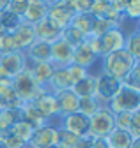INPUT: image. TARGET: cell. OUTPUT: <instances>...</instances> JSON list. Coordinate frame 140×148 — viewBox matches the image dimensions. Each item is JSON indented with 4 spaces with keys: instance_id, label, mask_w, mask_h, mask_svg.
<instances>
[{
    "instance_id": "28",
    "label": "cell",
    "mask_w": 140,
    "mask_h": 148,
    "mask_svg": "<svg viewBox=\"0 0 140 148\" xmlns=\"http://www.w3.org/2000/svg\"><path fill=\"white\" fill-rule=\"evenodd\" d=\"M62 39L69 44V46H73V48H76V46H80V44H83L85 42V34L83 32H80L78 28H75L73 25H69V27H66L64 30H62Z\"/></svg>"
},
{
    "instance_id": "23",
    "label": "cell",
    "mask_w": 140,
    "mask_h": 148,
    "mask_svg": "<svg viewBox=\"0 0 140 148\" xmlns=\"http://www.w3.org/2000/svg\"><path fill=\"white\" fill-rule=\"evenodd\" d=\"M108 146L110 148H130L133 145V138L128 131H121V129H114V131L107 136Z\"/></svg>"
},
{
    "instance_id": "10",
    "label": "cell",
    "mask_w": 140,
    "mask_h": 148,
    "mask_svg": "<svg viewBox=\"0 0 140 148\" xmlns=\"http://www.w3.org/2000/svg\"><path fill=\"white\" fill-rule=\"evenodd\" d=\"M62 122H60V127L64 129V131L71 132L78 138L89 134V116L82 115L80 111H76V113H71V115H66V116H59Z\"/></svg>"
},
{
    "instance_id": "48",
    "label": "cell",
    "mask_w": 140,
    "mask_h": 148,
    "mask_svg": "<svg viewBox=\"0 0 140 148\" xmlns=\"http://www.w3.org/2000/svg\"><path fill=\"white\" fill-rule=\"evenodd\" d=\"M51 148H57V146H51Z\"/></svg>"
},
{
    "instance_id": "2",
    "label": "cell",
    "mask_w": 140,
    "mask_h": 148,
    "mask_svg": "<svg viewBox=\"0 0 140 148\" xmlns=\"http://www.w3.org/2000/svg\"><path fill=\"white\" fill-rule=\"evenodd\" d=\"M114 115L117 113H133V111L140 109V92L133 90L130 86H124L121 83L117 94L105 104Z\"/></svg>"
},
{
    "instance_id": "21",
    "label": "cell",
    "mask_w": 140,
    "mask_h": 148,
    "mask_svg": "<svg viewBox=\"0 0 140 148\" xmlns=\"http://www.w3.org/2000/svg\"><path fill=\"white\" fill-rule=\"evenodd\" d=\"M53 95L59 104L60 116H66V115H71V113L78 111V97L73 94V90H64V92H59V94H53Z\"/></svg>"
},
{
    "instance_id": "47",
    "label": "cell",
    "mask_w": 140,
    "mask_h": 148,
    "mask_svg": "<svg viewBox=\"0 0 140 148\" xmlns=\"http://www.w3.org/2000/svg\"><path fill=\"white\" fill-rule=\"evenodd\" d=\"M0 148H6V146H4V145H2V143H0Z\"/></svg>"
},
{
    "instance_id": "33",
    "label": "cell",
    "mask_w": 140,
    "mask_h": 148,
    "mask_svg": "<svg viewBox=\"0 0 140 148\" xmlns=\"http://www.w3.org/2000/svg\"><path fill=\"white\" fill-rule=\"evenodd\" d=\"M18 48H16V42L12 39V34L6 32L0 35V57L2 55H9V53H16Z\"/></svg>"
},
{
    "instance_id": "38",
    "label": "cell",
    "mask_w": 140,
    "mask_h": 148,
    "mask_svg": "<svg viewBox=\"0 0 140 148\" xmlns=\"http://www.w3.org/2000/svg\"><path fill=\"white\" fill-rule=\"evenodd\" d=\"M133 113H135V111H133ZM133 113H117L115 115V129L128 131L130 123H131V118H133Z\"/></svg>"
},
{
    "instance_id": "34",
    "label": "cell",
    "mask_w": 140,
    "mask_h": 148,
    "mask_svg": "<svg viewBox=\"0 0 140 148\" xmlns=\"http://www.w3.org/2000/svg\"><path fill=\"white\" fill-rule=\"evenodd\" d=\"M114 27H117V25H115V23H112V21H108V20H98V18H94L91 35H94V37H101L103 34H107V32H108V30H112Z\"/></svg>"
},
{
    "instance_id": "36",
    "label": "cell",
    "mask_w": 140,
    "mask_h": 148,
    "mask_svg": "<svg viewBox=\"0 0 140 148\" xmlns=\"http://www.w3.org/2000/svg\"><path fill=\"white\" fill-rule=\"evenodd\" d=\"M66 69H67V74H69V79H71V85L78 83L80 79H83L87 74H89V71H87V69H83V67H80L76 64H69Z\"/></svg>"
},
{
    "instance_id": "19",
    "label": "cell",
    "mask_w": 140,
    "mask_h": 148,
    "mask_svg": "<svg viewBox=\"0 0 140 148\" xmlns=\"http://www.w3.org/2000/svg\"><path fill=\"white\" fill-rule=\"evenodd\" d=\"M71 86L73 85H71V79H69L67 69L66 67H55L46 90L50 94H59V92H64V90H71Z\"/></svg>"
},
{
    "instance_id": "30",
    "label": "cell",
    "mask_w": 140,
    "mask_h": 148,
    "mask_svg": "<svg viewBox=\"0 0 140 148\" xmlns=\"http://www.w3.org/2000/svg\"><path fill=\"white\" fill-rule=\"evenodd\" d=\"M78 136L71 134L64 131L62 127H59V132H57V148H76L78 145Z\"/></svg>"
},
{
    "instance_id": "9",
    "label": "cell",
    "mask_w": 140,
    "mask_h": 148,
    "mask_svg": "<svg viewBox=\"0 0 140 148\" xmlns=\"http://www.w3.org/2000/svg\"><path fill=\"white\" fill-rule=\"evenodd\" d=\"M73 46H69L62 37L57 39L55 42H51L50 49V62L55 67H67L69 64H73Z\"/></svg>"
},
{
    "instance_id": "24",
    "label": "cell",
    "mask_w": 140,
    "mask_h": 148,
    "mask_svg": "<svg viewBox=\"0 0 140 148\" xmlns=\"http://www.w3.org/2000/svg\"><path fill=\"white\" fill-rule=\"evenodd\" d=\"M21 116V108L20 109H0V132H9L11 127L20 122Z\"/></svg>"
},
{
    "instance_id": "25",
    "label": "cell",
    "mask_w": 140,
    "mask_h": 148,
    "mask_svg": "<svg viewBox=\"0 0 140 148\" xmlns=\"http://www.w3.org/2000/svg\"><path fill=\"white\" fill-rule=\"evenodd\" d=\"M34 131H36V129H34L27 120H20V122H16L12 127H11V134L12 136H16L18 139H21L23 143H27L28 145V141H30V138H32V134H34Z\"/></svg>"
},
{
    "instance_id": "12",
    "label": "cell",
    "mask_w": 140,
    "mask_h": 148,
    "mask_svg": "<svg viewBox=\"0 0 140 148\" xmlns=\"http://www.w3.org/2000/svg\"><path fill=\"white\" fill-rule=\"evenodd\" d=\"M99 41H101V51H103V55L112 53V51H119V49H124L126 32L122 30V28H119V27H114L107 34H103L99 37Z\"/></svg>"
},
{
    "instance_id": "35",
    "label": "cell",
    "mask_w": 140,
    "mask_h": 148,
    "mask_svg": "<svg viewBox=\"0 0 140 148\" xmlns=\"http://www.w3.org/2000/svg\"><path fill=\"white\" fill-rule=\"evenodd\" d=\"M122 16H124V20H130V21L137 23L138 18H140V0H131V2L126 5Z\"/></svg>"
},
{
    "instance_id": "45",
    "label": "cell",
    "mask_w": 140,
    "mask_h": 148,
    "mask_svg": "<svg viewBox=\"0 0 140 148\" xmlns=\"http://www.w3.org/2000/svg\"><path fill=\"white\" fill-rule=\"evenodd\" d=\"M130 148H140V139H135V141H133V145H131Z\"/></svg>"
},
{
    "instance_id": "31",
    "label": "cell",
    "mask_w": 140,
    "mask_h": 148,
    "mask_svg": "<svg viewBox=\"0 0 140 148\" xmlns=\"http://www.w3.org/2000/svg\"><path fill=\"white\" fill-rule=\"evenodd\" d=\"M20 23H21V18L16 16V14H12L11 11L6 9V11L0 12V25H2V28H4L6 32H12Z\"/></svg>"
},
{
    "instance_id": "17",
    "label": "cell",
    "mask_w": 140,
    "mask_h": 148,
    "mask_svg": "<svg viewBox=\"0 0 140 148\" xmlns=\"http://www.w3.org/2000/svg\"><path fill=\"white\" fill-rule=\"evenodd\" d=\"M50 49L51 44L44 41H34L27 49H25V58L28 64H36V62H50Z\"/></svg>"
},
{
    "instance_id": "13",
    "label": "cell",
    "mask_w": 140,
    "mask_h": 148,
    "mask_svg": "<svg viewBox=\"0 0 140 148\" xmlns=\"http://www.w3.org/2000/svg\"><path fill=\"white\" fill-rule=\"evenodd\" d=\"M32 28H34V35H36L37 41H44V42H50V44L55 42L57 39H60V35H62V30L51 20H48V18L41 20L36 25H32Z\"/></svg>"
},
{
    "instance_id": "29",
    "label": "cell",
    "mask_w": 140,
    "mask_h": 148,
    "mask_svg": "<svg viewBox=\"0 0 140 148\" xmlns=\"http://www.w3.org/2000/svg\"><path fill=\"white\" fill-rule=\"evenodd\" d=\"M101 106H105V104L99 102L98 97H82V99H78V111L85 116H92Z\"/></svg>"
},
{
    "instance_id": "37",
    "label": "cell",
    "mask_w": 140,
    "mask_h": 148,
    "mask_svg": "<svg viewBox=\"0 0 140 148\" xmlns=\"http://www.w3.org/2000/svg\"><path fill=\"white\" fill-rule=\"evenodd\" d=\"M28 4H30V0H11L7 11H11L12 14H16V16L21 18V16L25 14V11H27Z\"/></svg>"
},
{
    "instance_id": "4",
    "label": "cell",
    "mask_w": 140,
    "mask_h": 148,
    "mask_svg": "<svg viewBox=\"0 0 140 148\" xmlns=\"http://www.w3.org/2000/svg\"><path fill=\"white\" fill-rule=\"evenodd\" d=\"M114 129L115 115L107 106H101L92 116H89V134L92 138H107Z\"/></svg>"
},
{
    "instance_id": "5",
    "label": "cell",
    "mask_w": 140,
    "mask_h": 148,
    "mask_svg": "<svg viewBox=\"0 0 140 148\" xmlns=\"http://www.w3.org/2000/svg\"><path fill=\"white\" fill-rule=\"evenodd\" d=\"M76 11L73 7L71 0H53L51 4H48V20H51L60 30L71 25V20L75 18Z\"/></svg>"
},
{
    "instance_id": "8",
    "label": "cell",
    "mask_w": 140,
    "mask_h": 148,
    "mask_svg": "<svg viewBox=\"0 0 140 148\" xmlns=\"http://www.w3.org/2000/svg\"><path fill=\"white\" fill-rule=\"evenodd\" d=\"M119 86H121V81L114 79L108 74H103V72L96 74V97L99 102L107 104L117 94Z\"/></svg>"
},
{
    "instance_id": "46",
    "label": "cell",
    "mask_w": 140,
    "mask_h": 148,
    "mask_svg": "<svg viewBox=\"0 0 140 148\" xmlns=\"http://www.w3.org/2000/svg\"><path fill=\"white\" fill-rule=\"evenodd\" d=\"M41 2H44V4H51L53 0H41Z\"/></svg>"
},
{
    "instance_id": "18",
    "label": "cell",
    "mask_w": 140,
    "mask_h": 148,
    "mask_svg": "<svg viewBox=\"0 0 140 148\" xmlns=\"http://www.w3.org/2000/svg\"><path fill=\"white\" fill-rule=\"evenodd\" d=\"M12 39H14V42H16V48H18V51H21V53H25V49L36 41V35H34V28H32V25H27V23H20L18 27H16L12 32Z\"/></svg>"
},
{
    "instance_id": "27",
    "label": "cell",
    "mask_w": 140,
    "mask_h": 148,
    "mask_svg": "<svg viewBox=\"0 0 140 148\" xmlns=\"http://www.w3.org/2000/svg\"><path fill=\"white\" fill-rule=\"evenodd\" d=\"M92 23H94V18H92L91 12H76L75 18L71 20V25L75 28H78L80 32H83L85 35H91Z\"/></svg>"
},
{
    "instance_id": "14",
    "label": "cell",
    "mask_w": 140,
    "mask_h": 148,
    "mask_svg": "<svg viewBox=\"0 0 140 148\" xmlns=\"http://www.w3.org/2000/svg\"><path fill=\"white\" fill-rule=\"evenodd\" d=\"M32 104L36 106V109L39 111V113L50 122L53 116H60V113H59V104H57V99H55V95L53 94H50V92L46 90L44 94H41L36 101H32Z\"/></svg>"
},
{
    "instance_id": "41",
    "label": "cell",
    "mask_w": 140,
    "mask_h": 148,
    "mask_svg": "<svg viewBox=\"0 0 140 148\" xmlns=\"http://www.w3.org/2000/svg\"><path fill=\"white\" fill-rule=\"evenodd\" d=\"M76 12H91L94 0H71Z\"/></svg>"
},
{
    "instance_id": "44",
    "label": "cell",
    "mask_w": 140,
    "mask_h": 148,
    "mask_svg": "<svg viewBox=\"0 0 140 148\" xmlns=\"http://www.w3.org/2000/svg\"><path fill=\"white\" fill-rule=\"evenodd\" d=\"M9 2H11V0H0V12L9 7Z\"/></svg>"
},
{
    "instance_id": "40",
    "label": "cell",
    "mask_w": 140,
    "mask_h": 148,
    "mask_svg": "<svg viewBox=\"0 0 140 148\" xmlns=\"http://www.w3.org/2000/svg\"><path fill=\"white\" fill-rule=\"evenodd\" d=\"M85 44L89 46L98 57L101 58L103 57V51H101V41H99V37H94V35H87L85 37Z\"/></svg>"
},
{
    "instance_id": "49",
    "label": "cell",
    "mask_w": 140,
    "mask_h": 148,
    "mask_svg": "<svg viewBox=\"0 0 140 148\" xmlns=\"http://www.w3.org/2000/svg\"><path fill=\"white\" fill-rule=\"evenodd\" d=\"M27 148H30V146H28V145H27Z\"/></svg>"
},
{
    "instance_id": "20",
    "label": "cell",
    "mask_w": 140,
    "mask_h": 148,
    "mask_svg": "<svg viewBox=\"0 0 140 148\" xmlns=\"http://www.w3.org/2000/svg\"><path fill=\"white\" fill-rule=\"evenodd\" d=\"M46 16H48V4L41 2V0H30L25 14L21 16V21L27 25H36L41 20H44Z\"/></svg>"
},
{
    "instance_id": "43",
    "label": "cell",
    "mask_w": 140,
    "mask_h": 148,
    "mask_svg": "<svg viewBox=\"0 0 140 148\" xmlns=\"http://www.w3.org/2000/svg\"><path fill=\"white\" fill-rule=\"evenodd\" d=\"M91 148H110L107 138H92V145Z\"/></svg>"
},
{
    "instance_id": "3",
    "label": "cell",
    "mask_w": 140,
    "mask_h": 148,
    "mask_svg": "<svg viewBox=\"0 0 140 148\" xmlns=\"http://www.w3.org/2000/svg\"><path fill=\"white\" fill-rule=\"evenodd\" d=\"M12 88H14L16 95H18V99L23 104L36 101L41 94H44V92H46V88H43V86H39L36 83V79L32 78V74L28 72L27 67H25V71H21L18 76L12 79Z\"/></svg>"
},
{
    "instance_id": "32",
    "label": "cell",
    "mask_w": 140,
    "mask_h": 148,
    "mask_svg": "<svg viewBox=\"0 0 140 148\" xmlns=\"http://www.w3.org/2000/svg\"><path fill=\"white\" fill-rule=\"evenodd\" d=\"M124 86H130V88H133V90H138L140 92V62H137L135 64V67L130 71V74L121 81Z\"/></svg>"
},
{
    "instance_id": "39",
    "label": "cell",
    "mask_w": 140,
    "mask_h": 148,
    "mask_svg": "<svg viewBox=\"0 0 140 148\" xmlns=\"http://www.w3.org/2000/svg\"><path fill=\"white\" fill-rule=\"evenodd\" d=\"M128 132L131 134L133 139H140V109L133 113V118H131V123H130Z\"/></svg>"
},
{
    "instance_id": "7",
    "label": "cell",
    "mask_w": 140,
    "mask_h": 148,
    "mask_svg": "<svg viewBox=\"0 0 140 148\" xmlns=\"http://www.w3.org/2000/svg\"><path fill=\"white\" fill-rule=\"evenodd\" d=\"M57 132H59V127L57 125H51L46 123L39 129H36L28 141L30 148H51V146H57Z\"/></svg>"
},
{
    "instance_id": "1",
    "label": "cell",
    "mask_w": 140,
    "mask_h": 148,
    "mask_svg": "<svg viewBox=\"0 0 140 148\" xmlns=\"http://www.w3.org/2000/svg\"><path fill=\"white\" fill-rule=\"evenodd\" d=\"M137 62H140V60H135L126 49L112 51L99 58V65H101L99 72L108 74V76H112L117 81H122L130 74V71L135 67Z\"/></svg>"
},
{
    "instance_id": "22",
    "label": "cell",
    "mask_w": 140,
    "mask_h": 148,
    "mask_svg": "<svg viewBox=\"0 0 140 148\" xmlns=\"http://www.w3.org/2000/svg\"><path fill=\"white\" fill-rule=\"evenodd\" d=\"M71 90L78 99H82V97H96V74L89 72L83 79L75 83L71 86Z\"/></svg>"
},
{
    "instance_id": "11",
    "label": "cell",
    "mask_w": 140,
    "mask_h": 148,
    "mask_svg": "<svg viewBox=\"0 0 140 148\" xmlns=\"http://www.w3.org/2000/svg\"><path fill=\"white\" fill-rule=\"evenodd\" d=\"M91 14H92V18H98V20H108V21L115 23L117 27H121V23L124 21V16L114 9L110 0H94Z\"/></svg>"
},
{
    "instance_id": "42",
    "label": "cell",
    "mask_w": 140,
    "mask_h": 148,
    "mask_svg": "<svg viewBox=\"0 0 140 148\" xmlns=\"http://www.w3.org/2000/svg\"><path fill=\"white\" fill-rule=\"evenodd\" d=\"M112 2V5H114V9L117 11V12H124V9H126V5L131 2V0H110Z\"/></svg>"
},
{
    "instance_id": "6",
    "label": "cell",
    "mask_w": 140,
    "mask_h": 148,
    "mask_svg": "<svg viewBox=\"0 0 140 148\" xmlns=\"http://www.w3.org/2000/svg\"><path fill=\"white\" fill-rule=\"evenodd\" d=\"M25 67H27V58H25V53L21 51L0 57V72L11 79H14L21 71H25Z\"/></svg>"
},
{
    "instance_id": "26",
    "label": "cell",
    "mask_w": 140,
    "mask_h": 148,
    "mask_svg": "<svg viewBox=\"0 0 140 148\" xmlns=\"http://www.w3.org/2000/svg\"><path fill=\"white\" fill-rule=\"evenodd\" d=\"M124 49L131 55L135 60H140V30L138 28H135V30L126 34Z\"/></svg>"
},
{
    "instance_id": "15",
    "label": "cell",
    "mask_w": 140,
    "mask_h": 148,
    "mask_svg": "<svg viewBox=\"0 0 140 148\" xmlns=\"http://www.w3.org/2000/svg\"><path fill=\"white\" fill-rule=\"evenodd\" d=\"M27 69L32 74V78L36 79V83L43 88L48 86L50 79H51V74H53L55 65L51 62H36V64H28L27 62Z\"/></svg>"
},
{
    "instance_id": "16",
    "label": "cell",
    "mask_w": 140,
    "mask_h": 148,
    "mask_svg": "<svg viewBox=\"0 0 140 148\" xmlns=\"http://www.w3.org/2000/svg\"><path fill=\"white\" fill-rule=\"evenodd\" d=\"M98 62H99V57L85 42L73 49V64H76V65H80V67H83L87 71H91Z\"/></svg>"
}]
</instances>
